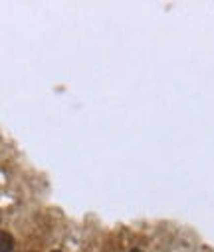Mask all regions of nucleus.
<instances>
[{
    "label": "nucleus",
    "mask_w": 214,
    "mask_h": 252,
    "mask_svg": "<svg viewBox=\"0 0 214 252\" xmlns=\"http://www.w3.org/2000/svg\"><path fill=\"white\" fill-rule=\"evenodd\" d=\"M54 252H58V250H54Z\"/></svg>",
    "instance_id": "7ed1b4c3"
},
{
    "label": "nucleus",
    "mask_w": 214,
    "mask_h": 252,
    "mask_svg": "<svg viewBox=\"0 0 214 252\" xmlns=\"http://www.w3.org/2000/svg\"><path fill=\"white\" fill-rule=\"evenodd\" d=\"M12 246H14L12 236L8 232L0 230V252H12Z\"/></svg>",
    "instance_id": "f257e3e1"
},
{
    "label": "nucleus",
    "mask_w": 214,
    "mask_h": 252,
    "mask_svg": "<svg viewBox=\"0 0 214 252\" xmlns=\"http://www.w3.org/2000/svg\"><path fill=\"white\" fill-rule=\"evenodd\" d=\"M131 252H141V250H137V248H135V250H131Z\"/></svg>",
    "instance_id": "f03ea898"
}]
</instances>
